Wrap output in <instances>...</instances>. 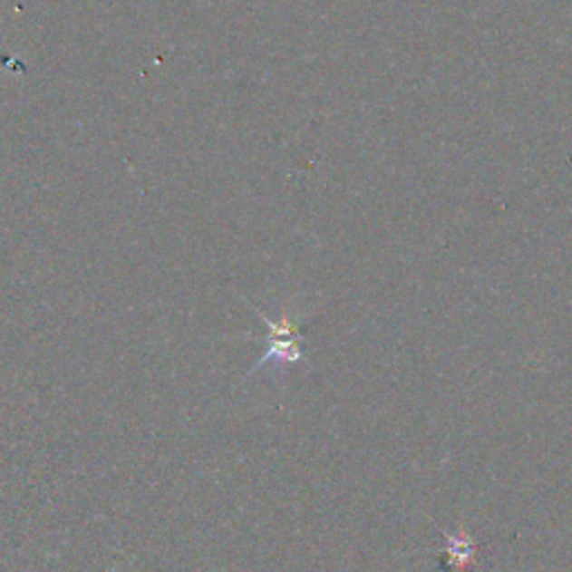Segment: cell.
<instances>
[{
    "label": "cell",
    "instance_id": "1",
    "mask_svg": "<svg viewBox=\"0 0 572 572\" xmlns=\"http://www.w3.org/2000/svg\"><path fill=\"white\" fill-rule=\"evenodd\" d=\"M255 309V306H253ZM255 314L259 315L268 326V349L264 351L262 358L255 363L251 373L255 369L264 367L267 363H280V364H293L302 360V347H300V326L297 320L291 315H282L280 320H271L262 314L259 309H255Z\"/></svg>",
    "mask_w": 572,
    "mask_h": 572
}]
</instances>
